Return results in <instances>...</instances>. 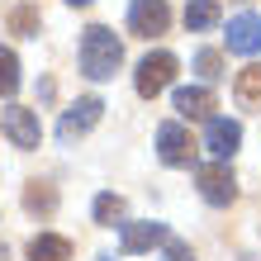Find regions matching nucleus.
Masks as SVG:
<instances>
[{
	"label": "nucleus",
	"instance_id": "obj_5",
	"mask_svg": "<svg viewBox=\"0 0 261 261\" xmlns=\"http://www.w3.org/2000/svg\"><path fill=\"white\" fill-rule=\"evenodd\" d=\"M166 24H171V5L166 0H133L128 5V34L157 38V34H166Z\"/></svg>",
	"mask_w": 261,
	"mask_h": 261
},
{
	"label": "nucleus",
	"instance_id": "obj_21",
	"mask_svg": "<svg viewBox=\"0 0 261 261\" xmlns=\"http://www.w3.org/2000/svg\"><path fill=\"white\" fill-rule=\"evenodd\" d=\"M67 5H76V10H86V5H90V0H67Z\"/></svg>",
	"mask_w": 261,
	"mask_h": 261
},
{
	"label": "nucleus",
	"instance_id": "obj_10",
	"mask_svg": "<svg viewBox=\"0 0 261 261\" xmlns=\"http://www.w3.org/2000/svg\"><path fill=\"white\" fill-rule=\"evenodd\" d=\"M157 242H166V228L162 223H119V252H124V256L152 252Z\"/></svg>",
	"mask_w": 261,
	"mask_h": 261
},
{
	"label": "nucleus",
	"instance_id": "obj_6",
	"mask_svg": "<svg viewBox=\"0 0 261 261\" xmlns=\"http://www.w3.org/2000/svg\"><path fill=\"white\" fill-rule=\"evenodd\" d=\"M157 157L166 162V166H190L195 162V138L186 133V124H162L157 128Z\"/></svg>",
	"mask_w": 261,
	"mask_h": 261
},
{
	"label": "nucleus",
	"instance_id": "obj_13",
	"mask_svg": "<svg viewBox=\"0 0 261 261\" xmlns=\"http://www.w3.org/2000/svg\"><path fill=\"white\" fill-rule=\"evenodd\" d=\"M214 24H219V0H190L186 5V29L190 34H204Z\"/></svg>",
	"mask_w": 261,
	"mask_h": 261
},
{
	"label": "nucleus",
	"instance_id": "obj_7",
	"mask_svg": "<svg viewBox=\"0 0 261 261\" xmlns=\"http://www.w3.org/2000/svg\"><path fill=\"white\" fill-rule=\"evenodd\" d=\"M195 180H199V195H204L209 204H233V199H238V180H233V171H228V162L199 166Z\"/></svg>",
	"mask_w": 261,
	"mask_h": 261
},
{
	"label": "nucleus",
	"instance_id": "obj_20",
	"mask_svg": "<svg viewBox=\"0 0 261 261\" xmlns=\"http://www.w3.org/2000/svg\"><path fill=\"white\" fill-rule=\"evenodd\" d=\"M162 261H195V256H190V247H186L180 238H166V252H162Z\"/></svg>",
	"mask_w": 261,
	"mask_h": 261
},
{
	"label": "nucleus",
	"instance_id": "obj_4",
	"mask_svg": "<svg viewBox=\"0 0 261 261\" xmlns=\"http://www.w3.org/2000/svg\"><path fill=\"white\" fill-rule=\"evenodd\" d=\"M100 114H105V100L100 95H81L71 105V110L62 114V124H57V138H62V143H76V138L81 133H90L100 124Z\"/></svg>",
	"mask_w": 261,
	"mask_h": 261
},
{
	"label": "nucleus",
	"instance_id": "obj_19",
	"mask_svg": "<svg viewBox=\"0 0 261 261\" xmlns=\"http://www.w3.org/2000/svg\"><path fill=\"white\" fill-rule=\"evenodd\" d=\"M10 24H14V34H24V38H34V34H38V14L29 10V5L14 10V14H10Z\"/></svg>",
	"mask_w": 261,
	"mask_h": 261
},
{
	"label": "nucleus",
	"instance_id": "obj_8",
	"mask_svg": "<svg viewBox=\"0 0 261 261\" xmlns=\"http://www.w3.org/2000/svg\"><path fill=\"white\" fill-rule=\"evenodd\" d=\"M242 143V124L238 119H223V114H209V124H204V147H209V157L214 162H228L238 152Z\"/></svg>",
	"mask_w": 261,
	"mask_h": 261
},
{
	"label": "nucleus",
	"instance_id": "obj_3",
	"mask_svg": "<svg viewBox=\"0 0 261 261\" xmlns=\"http://www.w3.org/2000/svg\"><path fill=\"white\" fill-rule=\"evenodd\" d=\"M0 128H5V138L14 147H38V138H43V124H38V114L34 110H24V105H5L0 110Z\"/></svg>",
	"mask_w": 261,
	"mask_h": 261
},
{
	"label": "nucleus",
	"instance_id": "obj_14",
	"mask_svg": "<svg viewBox=\"0 0 261 261\" xmlns=\"http://www.w3.org/2000/svg\"><path fill=\"white\" fill-rule=\"evenodd\" d=\"M238 100L242 105H261V62H252V67H242L238 71Z\"/></svg>",
	"mask_w": 261,
	"mask_h": 261
},
{
	"label": "nucleus",
	"instance_id": "obj_15",
	"mask_svg": "<svg viewBox=\"0 0 261 261\" xmlns=\"http://www.w3.org/2000/svg\"><path fill=\"white\" fill-rule=\"evenodd\" d=\"M14 90H19V57H14L10 48H0V95H14Z\"/></svg>",
	"mask_w": 261,
	"mask_h": 261
},
{
	"label": "nucleus",
	"instance_id": "obj_2",
	"mask_svg": "<svg viewBox=\"0 0 261 261\" xmlns=\"http://www.w3.org/2000/svg\"><path fill=\"white\" fill-rule=\"evenodd\" d=\"M176 67H180V62H176L171 53H162V48H157V53H147L143 62H138V71H133V86H138V95H143V100H157L162 90L171 86Z\"/></svg>",
	"mask_w": 261,
	"mask_h": 261
},
{
	"label": "nucleus",
	"instance_id": "obj_9",
	"mask_svg": "<svg viewBox=\"0 0 261 261\" xmlns=\"http://www.w3.org/2000/svg\"><path fill=\"white\" fill-rule=\"evenodd\" d=\"M228 53H242V57L261 53V14L242 10V14L228 19Z\"/></svg>",
	"mask_w": 261,
	"mask_h": 261
},
{
	"label": "nucleus",
	"instance_id": "obj_16",
	"mask_svg": "<svg viewBox=\"0 0 261 261\" xmlns=\"http://www.w3.org/2000/svg\"><path fill=\"white\" fill-rule=\"evenodd\" d=\"M24 204L34 209V214H53L57 209V195H53V186H38V180H34V186L24 190Z\"/></svg>",
	"mask_w": 261,
	"mask_h": 261
},
{
	"label": "nucleus",
	"instance_id": "obj_22",
	"mask_svg": "<svg viewBox=\"0 0 261 261\" xmlns=\"http://www.w3.org/2000/svg\"><path fill=\"white\" fill-rule=\"evenodd\" d=\"M5 256H10V252H5V242H0V261H5Z\"/></svg>",
	"mask_w": 261,
	"mask_h": 261
},
{
	"label": "nucleus",
	"instance_id": "obj_18",
	"mask_svg": "<svg viewBox=\"0 0 261 261\" xmlns=\"http://www.w3.org/2000/svg\"><path fill=\"white\" fill-rule=\"evenodd\" d=\"M124 219V199L119 195H100L95 199V223H119Z\"/></svg>",
	"mask_w": 261,
	"mask_h": 261
},
{
	"label": "nucleus",
	"instance_id": "obj_17",
	"mask_svg": "<svg viewBox=\"0 0 261 261\" xmlns=\"http://www.w3.org/2000/svg\"><path fill=\"white\" fill-rule=\"evenodd\" d=\"M195 71L204 76V81H219V76H223V53L199 48V53H195Z\"/></svg>",
	"mask_w": 261,
	"mask_h": 261
},
{
	"label": "nucleus",
	"instance_id": "obj_1",
	"mask_svg": "<svg viewBox=\"0 0 261 261\" xmlns=\"http://www.w3.org/2000/svg\"><path fill=\"white\" fill-rule=\"evenodd\" d=\"M119 67H124V43H119V34L105 29V24H90L81 34V71L90 81H110Z\"/></svg>",
	"mask_w": 261,
	"mask_h": 261
},
{
	"label": "nucleus",
	"instance_id": "obj_12",
	"mask_svg": "<svg viewBox=\"0 0 261 261\" xmlns=\"http://www.w3.org/2000/svg\"><path fill=\"white\" fill-rule=\"evenodd\" d=\"M29 261H71V242L57 233H38L29 242Z\"/></svg>",
	"mask_w": 261,
	"mask_h": 261
},
{
	"label": "nucleus",
	"instance_id": "obj_11",
	"mask_svg": "<svg viewBox=\"0 0 261 261\" xmlns=\"http://www.w3.org/2000/svg\"><path fill=\"white\" fill-rule=\"evenodd\" d=\"M171 105H176L180 119H204V114L214 110V90H209V86H180Z\"/></svg>",
	"mask_w": 261,
	"mask_h": 261
}]
</instances>
